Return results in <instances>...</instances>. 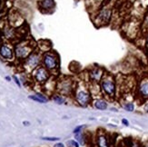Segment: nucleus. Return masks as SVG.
I'll use <instances>...</instances> for the list:
<instances>
[{
	"label": "nucleus",
	"mask_w": 148,
	"mask_h": 147,
	"mask_svg": "<svg viewBox=\"0 0 148 147\" xmlns=\"http://www.w3.org/2000/svg\"><path fill=\"white\" fill-rule=\"evenodd\" d=\"M100 90L107 97L114 98L116 94V82L114 76L111 74H106L101 82L99 83Z\"/></svg>",
	"instance_id": "1"
},
{
	"label": "nucleus",
	"mask_w": 148,
	"mask_h": 147,
	"mask_svg": "<svg viewBox=\"0 0 148 147\" xmlns=\"http://www.w3.org/2000/svg\"><path fill=\"white\" fill-rule=\"evenodd\" d=\"M75 102L82 107L88 106L92 102V95L88 87L81 84H77L75 90Z\"/></svg>",
	"instance_id": "2"
},
{
	"label": "nucleus",
	"mask_w": 148,
	"mask_h": 147,
	"mask_svg": "<svg viewBox=\"0 0 148 147\" xmlns=\"http://www.w3.org/2000/svg\"><path fill=\"white\" fill-rule=\"evenodd\" d=\"M113 16V9L109 6H104L98 10L97 14L95 16L94 22L97 27H105L110 23Z\"/></svg>",
	"instance_id": "3"
},
{
	"label": "nucleus",
	"mask_w": 148,
	"mask_h": 147,
	"mask_svg": "<svg viewBox=\"0 0 148 147\" xmlns=\"http://www.w3.org/2000/svg\"><path fill=\"white\" fill-rule=\"evenodd\" d=\"M77 82H75L73 78L65 76L57 82V90H58L64 95H69L75 92Z\"/></svg>",
	"instance_id": "4"
},
{
	"label": "nucleus",
	"mask_w": 148,
	"mask_h": 147,
	"mask_svg": "<svg viewBox=\"0 0 148 147\" xmlns=\"http://www.w3.org/2000/svg\"><path fill=\"white\" fill-rule=\"evenodd\" d=\"M42 63L48 71L53 72L59 67V58L56 53L46 52L42 55Z\"/></svg>",
	"instance_id": "5"
},
{
	"label": "nucleus",
	"mask_w": 148,
	"mask_h": 147,
	"mask_svg": "<svg viewBox=\"0 0 148 147\" xmlns=\"http://www.w3.org/2000/svg\"><path fill=\"white\" fill-rule=\"evenodd\" d=\"M34 47L30 43H19L15 46L14 52L16 59L25 61L27 57L33 53Z\"/></svg>",
	"instance_id": "6"
},
{
	"label": "nucleus",
	"mask_w": 148,
	"mask_h": 147,
	"mask_svg": "<svg viewBox=\"0 0 148 147\" xmlns=\"http://www.w3.org/2000/svg\"><path fill=\"white\" fill-rule=\"evenodd\" d=\"M42 61V55L38 52H33L27 59L24 61V68L25 72L31 73L33 72L36 68H37Z\"/></svg>",
	"instance_id": "7"
},
{
	"label": "nucleus",
	"mask_w": 148,
	"mask_h": 147,
	"mask_svg": "<svg viewBox=\"0 0 148 147\" xmlns=\"http://www.w3.org/2000/svg\"><path fill=\"white\" fill-rule=\"evenodd\" d=\"M86 74H87L88 80L91 82L92 84L99 85V83L101 82V80L103 79V77H104L106 73L103 67L96 66H92L91 68H89Z\"/></svg>",
	"instance_id": "8"
},
{
	"label": "nucleus",
	"mask_w": 148,
	"mask_h": 147,
	"mask_svg": "<svg viewBox=\"0 0 148 147\" xmlns=\"http://www.w3.org/2000/svg\"><path fill=\"white\" fill-rule=\"evenodd\" d=\"M33 76L37 83L44 84L49 79L50 73L45 66H38L33 71Z\"/></svg>",
	"instance_id": "9"
},
{
	"label": "nucleus",
	"mask_w": 148,
	"mask_h": 147,
	"mask_svg": "<svg viewBox=\"0 0 148 147\" xmlns=\"http://www.w3.org/2000/svg\"><path fill=\"white\" fill-rule=\"evenodd\" d=\"M138 95L145 100H148V77H145L140 81L137 88Z\"/></svg>",
	"instance_id": "10"
},
{
	"label": "nucleus",
	"mask_w": 148,
	"mask_h": 147,
	"mask_svg": "<svg viewBox=\"0 0 148 147\" xmlns=\"http://www.w3.org/2000/svg\"><path fill=\"white\" fill-rule=\"evenodd\" d=\"M14 50L8 44H3L0 47V57H2L5 60H12L13 57H14Z\"/></svg>",
	"instance_id": "11"
},
{
	"label": "nucleus",
	"mask_w": 148,
	"mask_h": 147,
	"mask_svg": "<svg viewBox=\"0 0 148 147\" xmlns=\"http://www.w3.org/2000/svg\"><path fill=\"white\" fill-rule=\"evenodd\" d=\"M39 8L43 12H49L55 8V0H41L39 2Z\"/></svg>",
	"instance_id": "12"
},
{
	"label": "nucleus",
	"mask_w": 148,
	"mask_h": 147,
	"mask_svg": "<svg viewBox=\"0 0 148 147\" xmlns=\"http://www.w3.org/2000/svg\"><path fill=\"white\" fill-rule=\"evenodd\" d=\"M96 145L97 147H110L108 143V139L104 133H99L96 136Z\"/></svg>",
	"instance_id": "13"
},
{
	"label": "nucleus",
	"mask_w": 148,
	"mask_h": 147,
	"mask_svg": "<svg viewBox=\"0 0 148 147\" xmlns=\"http://www.w3.org/2000/svg\"><path fill=\"white\" fill-rule=\"evenodd\" d=\"M3 36L6 39H13L16 36V30L10 25H5L3 28Z\"/></svg>",
	"instance_id": "14"
},
{
	"label": "nucleus",
	"mask_w": 148,
	"mask_h": 147,
	"mask_svg": "<svg viewBox=\"0 0 148 147\" xmlns=\"http://www.w3.org/2000/svg\"><path fill=\"white\" fill-rule=\"evenodd\" d=\"M94 106L96 108V109L104 111V110L107 109L108 105H107V102L104 99H96L94 101Z\"/></svg>",
	"instance_id": "15"
},
{
	"label": "nucleus",
	"mask_w": 148,
	"mask_h": 147,
	"mask_svg": "<svg viewBox=\"0 0 148 147\" xmlns=\"http://www.w3.org/2000/svg\"><path fill=\"white\" fill-rule=\"evenodd\" d=\"M9 21H10V25L12 27H18V25H21V23H19V22H23V19L19 15L13 14L9 16Z\"/></svg>",
	"instance_id": "16"
},
{
	"label": "nucleus",
	"mask_w": 148,
	"mask_h": 147,
	"mask_svg": "<svg viewBox=\"0 0 148 147\" xmlns=\"http://www.w3.org/2000/svg\"><path fill=\"white\" fill-rule=\"evenodd\" d=\"M38 46H39L40 50L42 51V52L46 53V52H49L50 49H51V44L49 41L47 40H41L38 42Z\"/></svg>",
	"instance_id": "17"
},
{
	"label": "nucleus",
	"mask_w": 148,
	"mask_h": 147,
	"mask_svg": "<svg viewBox=\"0 0 148 147\" xmlns=\"http://www.w3.org/2000/svg\"><path fill=\"white\" fill-rule=\"evenodd\" d=\"M53 100L55 103H56L57 105H63V104H65V98H64L63 96H61V95L59 94H56V95H54L53 96Z\"/></svg>",
	"instance_id": "18"
},
{
	"label": "nucleus",
	"mask_w": 148,
	"mask_h": 147,
	"mask_svg": "<svg viewBox=\"0 0 148 147\" xmlns=\"http://www.w3.org/2000/svg\"><path fill=\"white\" fill-rule=\"evenodd\" d=\"M28 98H29V99H31V100H33V101L37 102V103H41V104L47 103V101H45L44 99H42V98L39 96V95H38V94H36V95H29Z\"/></svg>",
	"instance_id": "19"
},
{
	"label": "nucleus",
	"mask_w": 148,
	"mask_h": 147,
	"mask_svg": "<svg viewBox=\"0 0 148 147\" xmlns=\"http://www.w3.org/2000/svg\"><path fill=\"white\" fill-rule=\"evenodd\" d=\"M75 141H77L80 144H82V145L85 144V140H84V135H83L82 132L75 133Z\"/></svg>",
	"instance_id": "20"
},
{
	"label": "nucleus",
	"mask_w": 148,
	"mask_h": 147,
	"mask_svg": "<svg viewBox=\"0 0 148 147\" xmlns=\"http://www.w3.org/2000/svg\"><path fill=\"white\" fill-rule=\"evenodd\" d=\"M123 107H124V109L127 112H133L134 110V105L133 103H130V102L129 103H125L123 105Z\"/></svg>",
	"instance_id": "21"
},
{
	"label": "nucleus",
	"mask_w": 148,
	"mask_h": 147,
	"mask_svg": "<svg viewBox=\"0 0 148 147\" xmlns=\"http://www.w3.org/2000/svg\"><path fill=\"white\" fill-rule=\"evenodd\" d=\"M143 28L145 29V31H148V13L145 16L144 21H143Z\"/></svg>",
	"instance_id": "22"
},
{
	"label": "nucleus",
	"mask_w": 148,
	"mask_h": 147,
	"mask_svg": "<svg viewBox=\"0 0 148 147\" xmlns=\"http://www.w3.org/2000/svg\"><path fill=\"white\" fill-rule=\"evenodd\" d=\"M42 140H45V141H49V142H56L60 140L59 137H42Z\"/></svg>",
	"instance_id": "23"
},
{
	"label": "nucleus",
	"mask_w": 148,
	"mask_h": 147,
	"mask_svg": "<svg viewBox=\"0 0 148 147\" xmlns=\"http://www.w3.org/2000/svg\"><path fill=\"white\" fill-rule=\"evenodd\" d=\"M68 144L70 146L72 147H80V144L77 142V141H75V140H71V141H68Z\"/></svg>",
	"instance_id": "24"
},
{
	"label": "nucleus",
	"mask_w": 148,
	"mask_h": 147,
	"mask_svg": "<svg viewBox=\"0 0 148 147\" xmlns=\"http://www.w3.org/2000/svg\"><path fill=\"white\" fill-rule=\"evenodd\" d=\"M85 127V125H78V126H76L75 130H74V133H81L82 132V129Z\"/></svg>",
	"instance_id": "25"
},
{
	"label": "nucleus",
	"mask_w": 148,
	"mask_h": 147,
	"mask_svg": "<svg viewBox=\"0 0 148 147\" xmlns=\"http://www.w3.org/2000/svg\"><path fill=\"white\" fill-rule=\"evenodd\" d=\"M145 46L146 49H148V31L145 32Z\"/></svg>",
	"instance_id": "26"
},
{
	"label": "nucleus",
	"mask_w": 148,
	"mask_h": 147,
	"mask_svg": "<svg viewBox=\"0 0 148 147\" xmlns=\"http://www.w3.org/2000/svg\"><path fill=\"white\" fill-rule=\"evenodd\" d=\"M13 79L15 80V83L17 85V86H19V87H21V83H20V81H19V79L16 77V75H13Z\"/></svg>",
	"instance_id": "27"
},
{
	"label": "nucleus",
	"mask_w": 148,
	"mask_h": 147,
	"mask_svg": "<svg viewBox=\"0 0 148 147\" xmlns=\"http://www.w3.org/2000/svg\"><path fill=\"white\" fill-rule=\"evenodd\" d=\"M129 147H140V146H139L138 144L136 143V142H131L130 144H129Z\"/></svg>",
	"instance_id": "28"
},
{
	"label": "nucleus",
	"mask_w": 148,
	"mask_h": 147,
	"mask_svg": "<svg viewBox=\"0 0 148 147\" xmlns=\"http://www.w3.org/2000/svg\"><path fill=\"white\" fill-rule=\"evenodd\" d=\"M122 124H125V126H128L129 125V122H128V120H126V119H122Z\"/></svg>",
	"instance_id": "29"
},
{
	"label": "nucleus",
	"mask_w": 148,
	"mask_h": 147,
	"mask_svg": "<svg viewBox=\"0 0 148 147\" xmlns=\"http://www.w3.org/2000/svg\"><path fill=\"white\" fill-rule=\"evenodd\" d=\"M23 124L25 126H29L30 125V122H28V121H24L23 122Z\"/></svg>",
	"instance_id": "30"
},
{
	"label": "nucleus",
	"mask_w": 148,
	"mask_h": 147,
	"mask_svg": "<svg viewBox=\"0 0 148 147\" xmlns=\"http://www.w3.org/2000/svg\"><path fill=\"white\" fill-rule=\"evenodd\" d=\"M144 109H145V111L148 113V102H147V103L145 105V107H144Z\"/></svg>",
	"instance_id": "31"
},
{
	"label": "nucleus",
	"mask_w": 148,
	"mask_h": 147,
	"mask_svg": "<svg viewBox=\"0 0 148 147\" xmlns=\"http://www.w3.org/2000/svg\"><path fill=\"white\" fill-rule=\"evenodd\" d=\"M55 147H65V145H64L63 144H61V143H58V144H56L55 145Z\"/></svg>",
	"instance_id": "32"
},
{
	"label": "nucleus",
	"mask_w": 148,
	"mask_h": 147,
	"mask_svg": "<svg viewBox=\"0 0 148 147\" xmlns=\"http://www.w3.org/2000/svg\"><path fill=\"white\" fill-rule=\"evenodd\" d=\"M5 80H8V82H10V81H11V77H10V76H5Z\"/></svg>",
	"instance_id": "33"
},
{
	"label": "nucleus",
	"mask_w": 148,
	"mask_h": 147,
	"mask_svg": "<svg viewBox=\"0 0 148 147\" xmlns=\"http://www.w3.org/2000/svg\"><path fill=\"white\" fill-rule=\"evenodd\" d=\"M2 39H1V37H0V47H1V46H2Z\"/></svg>",
	"instance_id": "34"
},
{
	"label": "nucleus",
	"mask_w": 148,
	"mask_h": 147,
	"mask_svg": "<svg viewBox=\"0 0 148 147\" xmlns=\"http://www.w3.org/2000/svg\"><path fill=\"white\" fill-rule=\"evenodd\" d=\"M144 147H148V142H147V143H146V144L144 145Z\"/></svg>",
	"instance_id": "35"
},
{
	"label": "nucleus",
	"mask_w": 148,
	"mask_h": 147,
	"mask_svg": "<svg viewBox=\"0 0 148 147\" xmlns=\"http://www.w3.org/2000/svg\"><path fill=\"white\" fill-rule=\"evenodd\" d=\"M1 5H2V0H0V6H1Z\"/></svg>",
	"instance_id": "36"
},
{
	"label": "nucleus",
	"mask_w": 148,
	"mask_h": 147,
	"mask_svg": "<svg viewBox=\"0 0 148 147\" xmlns=\"http://www.w3.org/2000/svg\"><path fill=\"white\" fill-rule=\"evenodd\" d=\"M147 61H148V52H147Z\"/></svg>",
	"instance_id": "37"
}]
</instances>
